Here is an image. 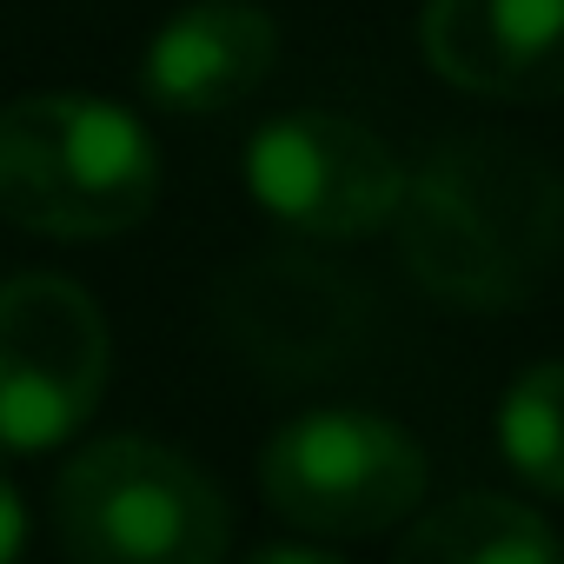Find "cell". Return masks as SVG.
<instances>
[{
	"label": "cell",
	"mask_w": 564,
	"mask_h": 564,
	"mask_svg": "<svg viewBox=\"0 0 564 564\" xmlns=\"http://www.w3.org/2000/svg\"><path fill=\"white\" fill-rule=\"evenodd\" d=\"M153 133L94 94H28L0 107V213L47 239H113L153 213Z\"/></svg>",
	"instance_id": "7a4b0ae2"
},
{
	"label": "cell",
	"mask_w": 564,
	"mask_h": 564,
	"mask_svg": "<svg viewBox=\"0 0 564 564\" xmlns=\"http://www.w3.org/2000/svg\"><path fill=\"white\" fill-rule=\"evenodd\" d=\"M392 564H564V551H557V531L531 505L471 491V498L425 511Z\"/></svg>",
	"instance_id": "30bf717a"
},
{
	"label": "cell",
	"mask_w": 564,
	"mask_h": 564,
	"mask_svg": "<svg viewBox=\"0 0 564 564\" xmlns=\"http://www.w3.org/2000/svg\"><path fill=\"white\" fill-rule=\"evenodd\" d=\"M265 505L319 538H366L399 524L425 498V452L405 425L379 412H306L279 425L259 452Z\"/></svg>",
	"instance_id": "277c9868"
},
{
	"label": "cell",
	"mask_w": 564,
	"mask_h": 564,
	"mask_svg": "<svg viewBox=\"0 0 564 564\" xmlns=\"http://www.w3.org/2000/svg\"><path fill=\"white\" fill-rule=\"evenodd\" d=\"M246 564H346V557H333V551H319V544H265V551H252Z\"/></svg>",
	"instance_id": "4fadbf2b"
},
{
	"label": "cell",
	"mask_w": 564,
	"mask_h": 564,
	"mask_svg": "<svg viewBox=\"0 0 564 564\" xmlns=\"http://www.w3.org/2000/svg\"><path fill=\"white\" fill-rule=\"evenodd\" d=\"M21 544H28V505L0 478V564H21Z\"/></svg>",
	"instance_id": "7c38bea8"
},
{
	"label": "cell",
	"mask_w": 564,
	"mask_h": 564,
	"mask_svg": "<svg viewBox=\"0 0 564 564\" xmlns=\"http://www.w3.org/2000/svg\"><path fill=\"white\" fill-rule=\"evenodd\" d=\"M498 445L524 485L564 498V359L518 372V386L498 405Z\"/></svg>",
	"instance_id": "8fae6325"
},
{
	"label": "cell",
	"mask_w": 564,
	"mask_h": 564,
	"mask_svg": "<svg viewBox=\"0 0 564 564\" xmlns=\"http://www.w3.org/2000/svg\"><path fill=\"white\" fill-rule=\"evenodd\" d=\"M246 186L293 232L366 239L392 226L405 166L372 127L346 113H279L246 140Z\"/></svg>",
	"instance_id": "8992f818"
},
{
	"label": "cell",
	"mask_w": 564,
	"mask_h": 564,
	"mask_svg": "<svg viewBox=\"0 0 564 564\" xmlns=\"http://www.w3.org/2000/svg\"><path fill=\"white\" fill-rule=\"evenodd\" d=\"M279 61V28L252 0H193L180 8L140 67V87L166 113H226Z\"/></svg>",
	"instance_id": "9c48e42d"
},
{
	"label": "cell",
	"mask_w": 564,
	"mask_h": 564,
	"mask_svg": "<svg viewBox=\"0 0 564 564\" xmlns=\"http://www.w3.org/2000/svg\"><path fill=\"white\" fill-rule=\"evenodd\" d=\"M419 41L465 94L564 100V0H425Z\"/></svg>",
	"instance_id": "ba28073f"
},
{
	"label": "cell",
	"mask_w": 564,
	"mask_h": 564,
	"mask_svg": "<svg viewBox=\"0 0 564 564\" xmlns=\"http://www.w3.org/2000/svg\"><path fill=\"white\" fill-rule=\"evenodd\" d=\"M213 313L226 339L279 379L333 372L366 333V293L339 265L293 259V252H272V259L226 272Z\"/></svg>",
	"instance_id": "52a82bcc"
},
{
	"label": "cell",
	"mask_w": 564,
	"mask_h": 564,
	"mask_svg": "<svg viewBox=\"0 0 564 564\" xmlns=\"http://www.w3.org/2000/svg\"><path fill=\"white\" fill-rule=\"evenodd\" d=\"M67 564H226V498L173 445L100 438L54 485Z\"/></svg>",
	"instance_id": "3957f363"
},
{
	"label": "cell",
	"mask_w": 564,
	"mask_h": 564,
	"mask_svg": "<svg viewBox=\"0 0 564 564\" xmlns=\"http://www.w3.org/2000/svg\"><path fill=\"white\" fill-rule=\"evenodd\" d=\"M392 226L432 300L505 313L544 286L564 252V173L518 140H445L405 173Z\"/></svg>",
	"instance_id": "6da1fadb"
},
{
	"label": "cell",
	"mask_w": 564,
	"mask_h": 564,
	"mask_svg": "<svg viewBox=\"0 0 564 564\" xmlns=\"http://www.w3.org/2000/svg\"><path fill=\"white\" fill-rule=\"evenodd\" d=\"M113 339L87 286L61 272L0 279V452L74 438L107 392Z\"/></svg>",
	"instance_id": "5b68a950"
}]
</instances>
